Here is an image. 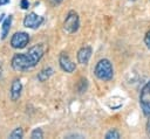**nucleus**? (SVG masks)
Segmentation results:
<instances>
[{
  "mask_svg": "<svg viewBox=\"0 0 150 139\" xmlns=\"http://www.w3.org/2000/svg\"><path fill=\"white\" fill-rule=\"evenodd\" d=\"M91 54H93V49H91L90 46H84V47L80 48L79 51H77V55H76L77 62H79L80 64L86 65V64L89 62V60H90V57H91Z\"/></svg>",
  "mask_w": 150,
  "mask_h": 139,
  "instance_id": "8",
  "label": "nucleus"
},
{
  "mask_svg": "<svg viewBox=\"0 0 150 139\" xmlns=\"http://www.w3.org/2000/svg\"><path fill=\"white\" fill-rule=\"evenodd\" d=\"M12 21H13L12 15L6 16L5 20L2 21V25H1V40H5V39L7 37V35L9 34V29H11V26H12Z\"/></svg>",
  "mask_w": 150,
  "mask_h": 139,
  "instance_id": "10",
  "label": "nucleus"
},
{
  "mask_svg": "<svg viewBox=\"0 0 150 139\" xmlns=\"http://www.w3.org/2000/svg\"><path fill=\"white\" fill-rule=\"evenodd\" d=\"M53 74H54V69H53L52 67H47V68H43V69L38 74L36 78H38L39 82H46Z\"/></svg>",
  "mask_w": 150,
  "mask_h": 139,
  "instance_id": "11",
  "label": "nucleus"
},
{
  "mask_svg": "<svg viewBox=\"0 0 150 139\" xmlns=\"http://www.w3.org/2000/svg\"><path fill=\"white\" fill-rule=\"evenodd\" d=\"M20 7L22 9H28L29 8V1L28 0H21L20 1Z\"/></svg>",
  "mask_w": 150,
  "mask_h": 139,
  "instance_id": "17",
  "label": "nucleus"
},
{
  "mask_svg": "<svg viewBox=\"0 0 150 139\" xmlns=\"http://www.w3.org/2000/svg\"><path fill=\"white\" fill-rule=\"evenodd\" d=\"M139 106L144 116L150 114V81H148L139 92Z\"/></svg>",
  "mask_w": 150,
  "mask_h": 139,
  "instance_id": "4",
  "label": "nucleus"
},
{
  "mask_svg": "<svg viewBox=\"0 0 150 139\" xmlns=\"http://www.w3.org/2000/svg\"><path fill=\"white\" fill-rule=\"evenodd\" d=\"M80 28V16L75 11H69L64 21H63V30L68 34L76 33Z\"/></svg>",
  "mask_w": 150,
  "mask_h": 139,
  "instance_id": "3",
  "label": "nucleus"
},
{
  "mask_svg": "<svg viewBox=\"0 0 150 139\" xmlns=\"http://www.w3.org/2000/svg\"><path fill=\"white\" fill-rule=\"evenodd\" d=\"M4 20H5V14H1V16H0V21L2 22Z\"/></svg>",
  "mask_w": 150,
  "mask_h": 139,
  "instance_id": "21",
  "label": "nucleus"
},
{
  "mask_svg": "<svg viewBox=\"0 0 150 139\" xmlns=\"http://www.w3.org/2000/svg\"><path fill=\"white\" fill-rule=\"evenodd\" d=\"M45 55V44H34L27 53L15 54L11 60V65L15 71H26L34 68Z\"/></svg>",
  "mask_w": 150,
  "mask_h": 139,
  "instance_id": "1",
  "label": "nucleus"
},
{
  "mask_svg": "<svg viewBox=\"0 0 150 139\" xmlns=\"http://www.w3.org/2000/svg\"><path fill=\"white\" fill-rule=\"evenodd\" d=\"M144 43H145L146 48L150 50V30L146 32V34H145V36H144Z\"/></svg>",
  "mask_w": 150,
  "mask_h": 139,
  "instance_id": "16",
  "label": "nucleus"
},
{
  "mask_svg": "<svg viewBox=\"0 0 150 139\" xmlns=\"http://www.w3.org/2000/svg\"><path fill=\"white\" fill-rule=\"evenodd\" d=\"M121 134L116 128H111L105 133V139H120Z\"/></svg>",
  "mask_w": 150,
  "mask_h": 139,
  "instance_id": "13",
  "label": "nucleus"
},
{
  "mask_svg": "<svg viewBox=\"0 0 150 139\" xmlns=\"http://www.w3.org/2000/svg\"><path fill=\"white\" fill-rule=\"evenodd\" d=\"M94 75L97 79L103 81V82H108L112 79L114 68H112L111 62L108 58H101L94 68Z\"/></svg>",
  "mask_w": 150,
  "mask_h": 139,
  "instance_id": "2",
  "label": "nucleus"
},
{
  "mask_svg": "<svg viewBox=\"0 0 150 139\" xmlns=\"http://www.w3.org/2000/svg\"><path fill=\"white\" fill-rule=\"evenodd\" d=\"M130 1H136V0H130Z\"/></svg>",
  "mask_w": 150,
  "mask_h": 139,
  "instance_id": "22",
  "label": "nucleus"
},
{
  "mask_svg": "<svg viewBox=\"0 0 150 139\" xmlns=\"http://www.w3.org/2000/svg\"><path fill=\"white\" fill-rule=\"evenodd\" d=\"M145 132H146V135L150 138V114L148 116V120H146V125H145Z\"/></svg>",
  "mask_w": 150,
  "mask_h": 139,
  "instance_id": "18",
  "label": "nucleus"
},
{
  "mask_svg": "<svg viewBox=\"0 0 150 139\" xmlns=\"http://www.w3.org/2000/svg\"><path fill=\"white\" fill-rule=\"evenodd\" d=\"M21 92H22V84H21V81L19 78H15L13 79L12 84H11V90H9V93H11V99L13 102L18 100L21 96Z\"/></svg>",
  "mask_w": 150,
  "mask_h": 139,
  "instance_id": "9",
  "label": "nucleus"
},
{
  "mask_svg": "<svg viewBox=\"0 0 150 139\" xmlns=\"http://www.w3.org/2000/svg\"><path fill=\"white\" fill-rule=\"evenodd\" d=\"M29 42V34L26 32H16L11 37V47L14 49H23Z\"/></svg>",
  "mask_w": 150,
  "mask_h": 139,
  "instance_id": "5",
  "label": "nucleus"
},
{
  "mask_svg": "<svg viewBox=\"0 0 150 139\" xmlns=\"http://www.w3.org/2000/svg\"><path fill=\"white\" fill-rule=\"evenodd\" d=\"M43 16L36 14L35 12H30L23 18V26L29 29H36L43 23Z\"/></svg>",
  "mask_w": 150,
  "mask_h": 139,
  "instance_id": "6",
  "label": "nucleus"
},
{
  "mask_svg": "<svg viewBox=\"0 0 150 139\" xmlns=\"http://www.w3.org/2000/svg\"><path fill=\"white\" fill-rule=\"evenodd\" d=\"M30 138H33V139H42L43 138V132H42V130L41 128H34L33 131H32V133H30Z\"/></svg>",
  "mask_w": 150,
  "mask_h": 139,
  "instance_id": "15",
  "label": "nucleus"
},
{
  "mask_svg": "<svg viewBox=\"0 0 150 139\" xmlns=\"http://www.w3.org/2000/svg\"><path fill=\"white\" fill-rule=\"evenodd\" d=\"M59 65L60 68L66 71V72H74L75 69H76V64L69 58V56L67 55V53L62 51L60 55H59Z\"/></svg>",
  "mask_w": 150,
  "mask_h": 139,
  "instance_id": "7",
  "label": "nucleus"
},
{
  "mask_svg": "<svg viewBox=\"0 0 150 139\" xmlns=\"http://www.w3.org/2000/svg\"><path fill=\"white\" fill-rule=\"evenodd\" d=\"M22 137H23V130L21 127H15L9 133V138L11 139H21Z\"/></svg>",
  "mask_w": 150,
  "mask_h": 139,
  "instance_id": "12",
  "label": "nucleus"
},
{
  "mask_svg": "<svg viewBox=\"0 0 150 139\" xmlns=\"http://www.w3.org/2000/svg\"><path fill=\"white\" fill-rule=\"evenodd\" d=\"M87 88H88V81L86 78H81L79 84H77V91L80 93H82V92H84L87 90Z\"/></svg>",
  "mask_w": 150,
  "mask_h": 139,
  "instance_id": "14",
  "label": "nucleus"
},
{
  "mask_svg": "<svg viewBox=\"0 0 150 139\" xmlns=\"http://www.w3.org/2000/svg\"><path fill=\"white\" fill-rule=\"evenodd\" d=\"M63 0H50V2L52 4H54V5H57V4H60V2H62Z\"/></svg>",
  "mask_w": 150,
  "mask_h": 139,
  "instance_id": "20",
  "label": "nucleus"
},
{
  "mask_svg": "<svg viewBox=\"0 0 150 139\" xmlns=\"http://www.w3.org/2000/svg\"><path fill=\"white\" fill-rule=\"evenodd\" d=\"M9 2H11V0H0V7L4 6V5H7Z\"/></svg>",
  "mask_w": 150,
  "mask_h": 139,
  "instance_id": "19",
  "label": "nucleus"
}]
</instances>
